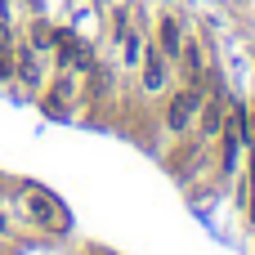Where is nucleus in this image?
I'll return each mask as SVG.
<instances>
[{
    "mask_svg": "<svg viewBox=\"0 0 255 255\" xmlns=\"http://www.w3.org/2000/svg\"><path fill=\"white\" fill-rule=\"evenodd\" d=\"M13 202H18V215L22 224L40 229L45 238H67L72 233V211L40 184H13Z\"/></svg>",
    "mask_w": 255,
    "mask_h": 255,
    "instance_id": "1",
    "label": "nucleus"
},
{
    "mask_svg": "<svg viewBox=\"0 0 255 255\" xmlns=\"http://www.w3.org/2000/svg\"><path fill=\"white\" fill-rule=\"evenodd\" d=\"M211 81V76H206ZM206 81L202 85H170L166 90V108H161V130H166V139H179V134H188L193 130V121H197V112H202V103H206Z\"/></svg>",
    "mask_w": 255,
    "mask_h": 255,
    "instance_id": "2",
    "label": "nucleus"
},
{
    "mask_svg": "<svg viewBox=\"0 0 255 255\" xmlns=\"http://www.w3.org/2000/svg\"><path fill=\"white\" fill-rule=\"evenodd\" d=\"M76 103H81V76L67 72V67H58L49 76V85H40V112L49 121H72Z\"/></svg>",
    "mask_w": 255,
    "mask_h": 255,
    "instance_id": "3",
    "label": "nucleus"
},
{
    "mask_svg": "<svg viewBox=\"0 0 255 255\" xmlns=\"http://www.w3.org/2000/svg\"><path fill=\"white\" fill-rule=\"evenodd\" d=\"M134 76H139V94H143L148 103L166 99V90H170V81H175V63L148 40V31H143V58H139Z\"/></svg>",
    "mask_w": 255,
    "mask_h": 255,
    "instance_id": "4",
    "label": "nucleus"
},
{
    "mask_svg": "<svg viewBox=\"0 0 255 255\" xmlns=\"http://www.w3.org/2000/svg\"><path fill=\"white\" fill-rule=\"evenodd\" d=\"M224 121H229V94H224V85H215V76H211V81H206V103H202V112H197V121H193V134L211 143V139L224 130Z\"/></svg>",
    "mask_w": 255,
    "mask_h": 255,
    "instance_id": "5",
    "label": "nucleus"
},
{
    "mask_svg": "<svg viewBox=\"0 0 255 255\" xmlns=\"http://www.w3.org/2000/svg\"><path fill=\"white\" fill-rule=\"evenodd\" d=\"M13 85H22V90H40L45 85V54L31 49L22 36L13 40Z\"/></svg>",
    "mask_w": 255,
    "mask_h": 255,
    "instance_id": "6",
    "label": "nucleus"
},
{
    "mask_svg": "<svg viewBox=\"0 0 255 255\" xmlns=\"http://www.w3.org/2000/svg\"><path fill=\"white\" fill-rule=\"evenodd\" d=\"M175 72H179L184 85H202V81L211 76V58H206V45H202L197 36H184V49H179V58H175Z\"/></svg>",
    "mask_w": 255,
    "mask_h": 255,
    "instance_id": "7",
    "label": "nucleus"
},
{
    "mask_svg": "<svg viewBox=\"0 0 255 255\" xmlns=\"http://www.w3.org/2000/svg\"><path fill=\"white\" fill-rule=\"evenodd\" d=\"M184 36H188V31H184V18H179V13H157V22H152V31H148V40H152V45H157L170 63L179 58Z\"/></svg>",
    "mask_w": 255,
    "mask_h": 255,
    "instance_id": "8",
    "label": "nucleus"
},
{
    "mask_svg": "<svg viewBox=\"0 0 255 255\" xmlns=\"http://www.w3.org/2000/svg\"><path fill=\"white\" fill-rule=\"evenodd\" d=\"M22 40L49 58V54H54V45H58V27H54L49 18H31V22H27V31H22Z\"/></svg>",
    "mask_w": 255,
    "mask_h": 255,
    "instance_id": "9",
    "label": "nucleus"
},
{
    "mask_svg": "<svg viewBox=\"0 0 255 255\" xmlns=\"http://www.w3.org/2000/svg\"><path fill=\"white\" fill-rule=\"evenodd\" d=\"M0 85H13V45H0Z\"/></svg>",
    "mask_w": 255,
    "mask_h": 255,
    "instance_id": "10",
    "label": "nucleus"
},
{
    "mask_svg": "<svg viewBox=\"0 0 255 255\" xmlns=\"http://www.w3.org/2000/svg\"><path fill=\"white\" fill-rule=\"evenodd\" d=\"M13 40H18V27H13V18L0 13V45H13Z\"/></svg>",
    "mask_w": 255,
    "mask_h": 255,
    "instance_id": "11",
    "label": "nucleus"
},
{
    "mask_svg": "<svg viewBox=\"0 0 255 255\" xmlns=\"http://www.w3.org/2000/svg\"><path fill=\"white\" fill-rule=\"evenodd\" d=\"M0 238H9V215L0 211Z\"/></svg>",
    "mask_w": 255,
    "mask_h": 255,
    "instance_id": "12",
    "label": "nucleus"
}]
</instances>
